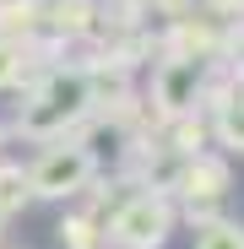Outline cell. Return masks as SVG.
Returning <instances> with one entry per match:
<instances>
[{"instance_id":"6da1fadb","label":"cell","mask_w":244,"mask_h":249,"mask_svg":"<svg viewBox=\"0 0 244 249\" xmlns=\"http://www.w3.org/2000/svg\"><path fill=\"white\" fill-rule=\"evenodd\" d=\"M87 179H93V152H81V146H49L44 162L27 174L33 195H76Z\"/></svg>"},{"instance_id":"7a4b0ae2","label":"cell","mask_w":244,"mask_h":249,"mask_svg":"<svg viewBox=\"0 0 244 249\" xmlns=\"http://www.w3.org/2000/svg\"><path fill=\"white\" fill-rule=\"evenodd\" d=\"M119 244H131V249H157L163 238H169V200H157V195H136L125 212L114 217V233Z\"/></svg>"},{"instance_id":"3957f363","label":"cell","mask_w":244,"mask_h":249,"mask_svg":"<svg viewBox=\"0 0 244 249\" xmlns=\"http://www.w3.org/2000/svg\"><path fill=\"white\" fill-rule=\"evenodd\" d=\"M228 162H217V157H195L190 168H185V179H179V190H185V200L195 206V200H223L228 195Z\"/></svg>"},{"instance_id":"277c9868","label":"cell","mask_w":244,"mask_h":249,"mask_svg":"<svg viewBox=\"0 0 244 249\" xmlns=\"http://www.w3.org/2000/svg\"><path fill=\"white\" fill-rule=\"evenodd\" d=\"M27 195H33V184H27V174H22V168H0V217L22 212Z\"/></svg>"},{"instance_id":"5b68a950","label":"cell","mask_w":244,"mask_h":249,"mask_svg":"<svg viewBox=\"0 0 244 249\" xmlns=\"http://www.w3.org/2000/svg\"><path fill=\"white\" fill-rule=\"evenodd\" d=\"M195 249H244V228L239 222H212V228H201Z\"/></svg>"},{"instance_id":"8992f818","label":"cell","mask_w":244,"mask_h":249,"mask_svg":"<svg viewBox=\"0 0 244 249\" xmlns=\"http://www.w3.org/2000/svg\"><path fill=\"white\" fill-rule=\"evenodd\" d=\"M223 136L239 141V152H244V98H228L223 103Z\"/></svg>"},{"instance_id":"52a82bcc","label":"cell","mask_w":244,"mask_h":249,"mask_svg":"<svg viewBox=\"0 0 244 249\" xmlns=\"http://www.w3.org/2000/svg\"><path fill=\"white\" fill-rule=\"evenodd\" d=\"M22 76V44L17 38H0V87Z\"/></svg>"}]
</instances>
